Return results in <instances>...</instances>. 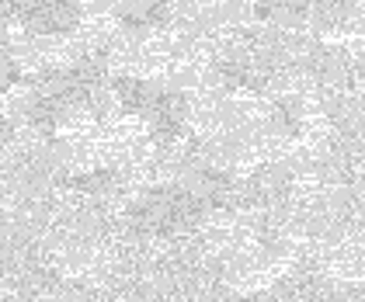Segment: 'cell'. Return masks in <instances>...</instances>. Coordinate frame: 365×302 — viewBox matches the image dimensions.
Instances as JSON below:
<instances>
[{
	"label": "cell",
	"instance_id": "9c48e42d",
	"mask_svg": "<svg viewBox=\"0 0 365 302\" xmlns=\"http://www.w3.org/2000/svg\"><path fill=\"white\" fill-rule=\"evenodd\" d=\"M362 4H365V0H362Z\"/></svg>",
	"mask_w": 365,
	"mask_h": 302
},
{
	"label": "cell",
	"instance_id": "7a4b0ae2",
	"mask_svg": "<svg viewBox=\"0 0 365 302\" xmlns=\"http://www.w3.org/2000/svg\"><path fill=\"white\" fill-rule=\"evenodd\" d=\"M150 125H153V136L160 142H174V139L185 136V125H188V98L181 90H168L160 94V101L153 105V111L146 115Z\"/></svg>",
	"mask_w": 365,
	"mask_h": 302
},
{
	"label": "cell",
	"instance_id": "8992f818",
	"mask_svg": "<svg viewBox=\"0 0 365 302\" xmlns=\"http://www.w3.org/2000/svg\"><path fill=\"white\" fill-rule=\"evenodd\" d=\"M359 4H362V0H313V7H309V21L320 28V31L341 28L351 14H355Z\"/></svg>",
	"mask_w": 365,
	"mask_h": 302
},
{
	"label": "cell",
	"instance_id": "52a82bcc",
	"mask_svg": "<svg viewBox=\"0 0 365 302\" xmlns=\"http://www.w3.org/2000/svg\"><path fill=\"white\" fill-rule=\"evenodd\" d=\"M303 125V108L296 101H279L275 111H272V129L282 132V136H296Z\"/></svg>",
	"mask_w": 365,
	"mask_h": 302
},
{
	"label": "cell",
	"instance_id": "6da1fadb",
	"mask_svg": "<svg viewBox=\"0 0 365 302\" xmlns=\"http://www.w3.org/2000/svg\"><path fill=\"white\" fill-rule=\"evenodd\" d=\"M292 192V174L282 164L257 167L251 177L244 181V205L251 209H279Z\"/></svg>",
	"mask_w": 365,
	"mask_h": 302
},
{
	"label": "cell",
	"instance_id": "ba28073f",
	"mask_svg": "<svg viewBox=\"0 0 365 302\" xmlns=\"http://www.w3.org/2000/svg\"><path fill=\"white\" fill-rule=\"evenodd\" d=\"M42 4H46V0H4V11H7V18L29 25L31 18L42 11Z\"/></svg>",
	"mask_w": 365,
	"mask_h": 302
},
{
	"label": "cell",
	"instance_id": "277c9868",
	"mask_svg": "<svg viewBox=\"0 0 365 302\" xmlns=\"http://www.w3.org/2000/svg\"><path fill=\"white\" fill-rule=\"evenodd\" d=\"M112 94L125 111H133V115H150L153 105L160 101L164 87H157V83H150V80H140V77H118V80L112 83Z\"/></svg>",
	"mask_w": 365,
	"mask_h": 302
},
{
	"label": "cell",
	"instance_id": "3957f363",
	"mask_svg": "<svg viewBox=\"0 0 365 302\" xmlns=\"http://www.w3.org/2000/svg\"><path fill=\"white\" fill-rule=\"evenodd\" d=\"M81 18H84V4L81 0H46L42 11L25 28L35 31V35L56 38V35H70L73 28L81 25Z\"/></svg>",
	"mask_w": 365,
	"mask_h": 302
},
{
	"label": "cell",
	"instance_id": "5b68a950",
	"mask_svg": "<svg viewBox=\"0 0 365 302\" xmlns=\"http://www.w3.org/2000/svg\"><path fill=\"white\" fill-rule=\"evenodd\" d=\"M118 18L125 28H157L168 25L170 0H125L118 7Z\"/></svg>",
	"mask_w": 365,
	"mask_h": 302
}]
</instances>
